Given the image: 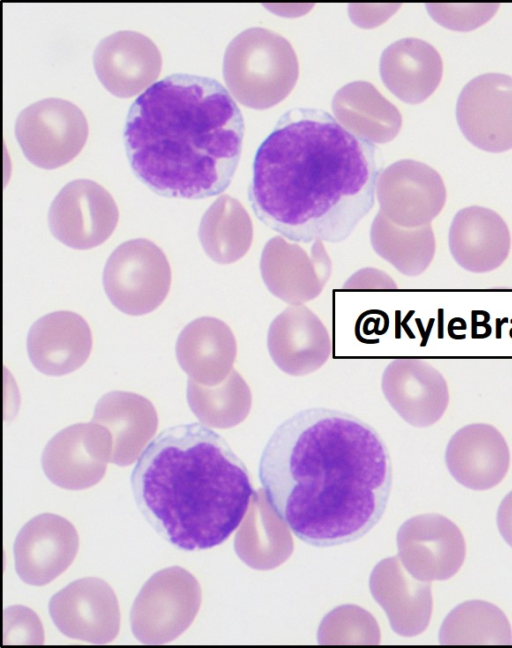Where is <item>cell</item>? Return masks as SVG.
Instances as JSON below:
<instances>
[{
  "mask_svg": "<svg viewBox=\"0 0 512 648\" xmlns=\"http://www.w3.org/2000/svg\"><path fill=\"white\" fill-rule=\"evenodd\" d=\"M112 456V437L93 421L70 425L46 444L41 464L47 478L68 490L97 484L105 475Z\"/></svg>",
  "mask_w": 512,
  "mask_h": 648,
  "instance_id": "obj_11",
  "label": "cell"
},
{
  "mask_svg": "<svg viewBox=\"0 0 512 648\" xmlns=\"http://www.w3.org/2000/svg\"><path fill=\"white\" fill-rule=\"evenodd\" d=\"M510 459L504 436L485 423L469 424L457 430L445 451L451 476L462 486L476 491L498 485L509 470Z\"/></svg>",
  "mask_w": 512,
  "mask_h": 648,
  "instance_id": "obj_18",
  "label": "cell"
},
{
  "mask_svg": "<svg viewBox=\"0 0 512 648\" xmlns=\"http://www.w3.org/2000/svg\"><path fill=\"white\" fill-rule=\"evenodd\" d=\"M375 252L400 273L421 275L433 261L436 241L431 224L405 228L391 222L379 210L370 229Z\"/></svg>",
  "mask_w": 512,
  "mask_h": 648,
  "instance_id": "obj_28",
  "label": "cell"
},
{
  "mask_svg": "<svg viewBox=\"0 0 512 648\" xmlns=\"http://www.w3.org/2000/svg\"><path fill=\"white\" fill-rule=\"evenodd\" d=\"M235 356L232 331L213 317H201L187 324L176 342L180 367L189 379L205 386H213L225 378Z\"/></svg>",
  "mask_w": 512,
  "mask_h": 648,
  "instance_id": "obj_25",
  "label": "cell"
},
{
  "mask_svg": "<svg viewBox=\"0 0 512 648\" xmlns=\"http://www.w3.org/2000/svg\"><path fill=\"white\" fill-rule=\"evenodd\" d=\"M92 421L111 434L112 463L125 467L139 458L155 435L158 415L144 396L126 391L103 395L95 405Z\"/></svg>",
  "mask_w": 512,
  "mask_h": 648,
  "instance_id": "obj_23",
  "label": "cell"
},
{
  "mask_svg": "<svg viewBox=\"0 0 512 648\" xmlns=\"http://www.w3.org/2000/svg\"><path fill=\"white\" fill-rule=\"evenodd\" d=\"M299 75L291 43L263 27L248 28L228 44L223 59L227 88L240 104L264 110L283 101Z\"/></svg>",
  "mask_w": 512,
  "mask_h": 648,
  "instance_id": "obj_5",
  "label": "cell"
},
{
  "mask_svg": "<svg viewBox=\"0 0 512 648\" xmlns=\"http://www.w3.org/2000/svg\"><path fill=\"white\" fill-rule=\"evenodd\" d=\"M267 345L274 362L294 375L314 371L331 353L325 326L310 309L301 305L288 307L273 320Z\"/></svg>",
  "mask_w": 512,
  "mask_h": 648,
  "instance_id": "obj_22",
  "label": "cell"
},
{
  "mask_svg": "<svg viewBox=\"0 0 512 648\" xmlns=\"http://www.w3.org/2000/svg\"><path fill=\"white\" fill-rule=\"evenodd\" d=\"M244 131L242 112L220 82L176 73L132 103L123 139L131 169L147 187L166 197L203 199L230 185Z\"/></svg>",
  "mask_w": 512,
  "mask_h": 648,
  "instance_id": "obj_3",
  "label": "cell"
},
{
  "mask_svg": "<svg viewBox=\"0 0 512 648\" xmlns=\"http://www.w3.org/2000/svg\"><path fill=\"white\" fill-rule=\"evenodd\" d=\"M379 174L373 143L325 110L295 107L259 145L248 200L290 241L337 243L372 209Z\"/></svg>",
  "mask_w": 512,
  "mask_h": 648,
  "instance_id": "obj_2",
  "label": "cell"
},
{
  "mask_svg": "<svg viewBox=\"0 0 512 648\" xmlns=\"http://www.w3.org/2000/svg\"><path fill=\"white\" fill-rule=\"evenodd\" d=\"M92 350V333L79 314L57 311L39 318L29 329L27 352L43 374L62 376L81 367Z\"/></svg>",
  "mask_w": 512,
  "mask_h": 648,
  "instance_id": "obj_21",
  "label": "cell"
},
{
  "mask_svg": "<svg viewBox=\"0 0 512 648\" xmlns=\"http://www.w3.org/2000/svg\"><path fill=\"white\" fill-rule=\"evenodd\" d=\"M171 269L164 252L144 238L119 245L103 271L104 290L121 312L140 316L152 312L166 298Z\"/></svg>",
  "mask_w": 512,
  "mask_h": 648,
  "instance_id": "obj_7",
  "label": "cell"
},
{
  "mask_svg": "<svg viewBox=\"0 0 512 648\" xmlns=\"http://www.w3.org/2000/svg\"><path fill=\"white\" fill-rule=\"evenodd\" d=\"M376 193L380 211L394 224L417 228L442 211L447 191L440 174L425 163L403 159L380 172Z\"/></svg>",
  "mask_w": 512,
  "mask_h": 648,
  "instance_id": "obj_10",
  "label": "cell"
},
{
  "mask_svg": "<svg viewBox=\"0 0 512 648\" xmlns=\"http://www.w3.org/2000/svg\"><path fill=\"white\" fill-rule=\"evenodd\" d=\"M50 616L65 636L93 644L113 641L120 629V610L104 580L86 577L71 582L49 602Z\"/></svg>",
  "mask_w": 512,
  "mask_h": 648,
  "instance_id": "obj_13",
  "label": "cell"
},
{
  "mask_svg": "<svg viewBox=\"0 0 512 648\" xmlns=\"http://www.w3.org/2000/svg\"><path fill=\"white\" fill-rule=\"evenodd\" d=\"M267 501L303 542L329 547L367 534L382 518L392 463L380 434L349 413L317 407L283 421L259 461Z\"/></svg>",
  "mask_w": 512,
  "mask_h": 648,
  "instance_id": "obj_1",
  "label": "cell"
},
{
  "mask_svg": "<svg viewBox=\"0 0 512 648\" xmlns=\"http://www.w3.org/2000/svg\"><path fill=\"white\" fill-rule=\"evenodd\" d=\"M93 65L98 79L111 94L127 98L158 78L162 57L149 37L123 30L100 40L93 53Z\"/></svg>",
  "mask_w": 512,
  "mask_h": 648,
  "instance_id": "obj_17",
  "label": "cell"
},
{
  "mask_svg": "<svg viewBox=\"0 0 512 648\" xmlns=\"http://www.w3.org/2000/svg\"><path fill=\"white\" fill-rule=\"evenodd\" d=\"M332 110L346 129L373 144L391 141L402 125L397 107L366 81L340 88L332 99Z\"/></svg>",
  "mask_w": 512,
  "mask_h": 648,
  "instance_id": "obj_26",
  "label": "cell"
},
{
  "mask_svg": "<svg viewBox=\"0 0 512 648\" xmlns=\"http://www.w3.org/2000/svg\"><path fill=\"white\" fill-rule=\"evenodd\" d=\"M385 395L395 410L416 427L435 424L449 404L444 376L421 359L394 360L385 370Z\"/></svg>",
  "mask_w": 512,
  "mask_h": 648,
  "instance_id": "obj_20",
  "label": "cell"
},
{
  "mask_svg": "<svg viewBox=\"0 0 512 648\" xmlns=\"http://www.w3.org/2000/svg\"><path fill=\"white\" fill-rule=\"evenodd\" d=\"M201 604L196 578L179 566L153 574L136 596L131 630L144 644H165L180 636L193 622Z\"/></svg>",
  "mask_w": 512,
  "mask_h": 648,
  "instance_id": "obj_6",
  "label": "cell"
},
{
  "mask_svg": "<svg viewBox=\"0 0 512 648\" xmlns=\"http://www.w3.org/2000/svg\"><path fill=\"white\" fill-rule=\"evenodd\" d=\"M130 480L147 522L188 551L223 543L257 500L245 464L221 435L200 423L160 432L139 456Z\"/></svg>",
  "mask_w": 512,
  "mask_h": 648,
  "instance_id": "obj_4",
  "label": "cell"
},
{
  "mask_svg": "<svg viewBox=\"0 0 512 648\" xmlns=\"http://www.w3.org/2000/svg\"><path fill=\"white\" fill-rule=\"evenodd\" d=\"M348 289H395L396 283L385 272L367 267L354 273L344 284Z\"/></svg>",
  "mask_w": 512,
  "mask_h": 648,
  "instance_id": "obj_33",
  "label": "cell"
},
{
  "mask_svg": "<svg viewBox=\"0 0 512 648\" xmlns=\"http://www.w3.org/2000/svg\"><path fill=\"white\" fill-rule=\"evenodd\" d=\"M439 642L443 645H512V628L496 605L469 600L446 616L440 627Z\"/></svg>",
  "mask_w": 512,
  "mask_h": 648,
  "instance_id": "obj_29",
  "label": "cell"
},
{
  "mask_svg": "<svg viewBox=\"0 0 512 648\" xmlns=\"http://www.w3.org/2000/svg\"><path fill=\"white\" fill-rule=\"evenodd\" d=\"M15 135L32 164L54 169L79 154L87 140L88 124L75 104L60 98H45L19 113Z\"/></svg>",
  "mask_w": 512,
  "mask_h": 648,
  "instance_id": "obj_8",
  "label": "cell"
},
{
  "mask_svg": "<svg viewBox=\"0 0 512 648\" xmlns=\"http://www.w3.org/2000/svg\"><path fill=\"white\" fill-rule=\"evenodd\" d=\"M458 125L475 147L491 153L512 148V78L501 73L475 77L456 104Z\"/></svg>",
  "mask_w": 512,
  "mask_h": 648,
  "instance_id": "obj_12",
  "label": "cell"
},
{
  "mask_svg": "<svg viewBox=\"0 0 512 648\" xmlns=\"http://www.w3.org/2000/svg\"><path fill=\"white\" fill-rule=\"evenodd\" d=\"M379 71L383 83L396 97L409 104H418L438 87L443 64L431 44L408 37L384 49Z\"/></svg>",
  "mask_w": 512,
  "mask_h": 648,
  "instance_id": "obj_24",
  "label": "cell"
},
{
  "mask_svg": "<svg viewBox=\"0 0 512 648\" xmlns=\"http://www.w3.org/2000/svg\"><path fill=\"white\" fill-rule=\"evenodd\" d=\"M430 16L440 25L455 31H470L488 22L499 4H427Z\"/></svg>",
  "mask_w": 512,
  "mask_h": 648,
  "instance_id": "obj_31",
  "label": "cell"
},
{
  "mask_svg": "<svg viewBox=\"0 0 512 648\" xmlns=\"http://www.w3.org/2000/svg\"><path fill=\"white\" fill-rule=\"evenodd\" d=\"M448 246L461 268L482 274L496 270L506 261L512 239L508 225L497 212L474 205L455 214L448 232Z\"/></svg>",
  "mask_w": 512,
  "mask_h": 648,
  "instance_id": "obj_19",
  "label": "cell"
},
{
  "mask_svg": "<svg viewBox=\"0 0 512 648\" xmlns=\"http://www.w3.org/2000/svg\"><path fill=\"white\" fill-rule=\"evenodd\" d=\"M497 521L503 538L512 547V492L503 499Z\"/></svg>",
  "mask_w": 512,
  "mask_h": 648,
  "instance_id": "obj_34",
  "label": "cell"
},
{
  "mask_svg": "<svg viewBox=\"0 0 512 648\" xmlns=\"http://www.w3.org/2000/svg\"><path fill=\"white\" fill-rule=\"evenodd\" d=\"M78 546V533L72 523L56 514H40L28 521L16 537V572L27 584L45 585L70 566Z\"/></svg>",
  "mask_w": 512,
  "mask_h": 648,
  "instance_id": "obj_16",
  "label": "cell"
},
{
  "mask_svg": "<svg viewBox=\"0 0 512 648\" xmlns=\"http://www.w3.org/2000/svg\"><path fill=\"white\" fill-rule=\"evenodd\" d=\"M118 208L111 194L98 183L77 179L56 195L48 212L53 236L78 250L105 242L116 228Z\"/></svg>",
  "mask_w": 512,
  "mask_h": 648,
  "instance_id": "obj_9",
  "label": "cell"
},
{
  "mask_svg": "<svg viewBox=\"0 0 512 648\" xmlns=\"http://www.w3.org/2000/svg\"><path fill=\"white\" fill-rule=\"evenodd\" d=\"M262 279L278 298L300 305L317 297L332 272V262L322 241H314L308 253L284 237L271 238L260 258Z\"/></svg>",
  "mask_w": 512,
  "mask_h": 648,
  "instance_id": "obj_14",
  "label": "cell"
},
{
  "mask_svg": "<svg viewBox=\"0 0 512 648\" xmlns=\"http://www.w3.org/2000/svg\"><path fill=\"white\" fill-rule=\"evenodd\" d=\"M240 378L233 371L224 384L211 388L189 379L187 402L200 422L206 426L226 428L238 420V382Z\"/></svg>",
  "mask_w": 512,
  "mask_h": 648,
  "instance_id": "obj_30",
  "label": "cell"
},
{
  "mask_svg": "<svg viewBox=\"0 0 512 648\" xmlns=\"http://www.w3.org/2000/svg\"><path fill=\"white\" fill-rule=\"evenodd\" d=\"M44 628L37 614L28 607L13 605L3 612V644L41 645Z\"/></svg>",
  "mask_w": 512,
  "mask_h": 648,
  "instance_id": "obj_32",
  "label": "cell"
},
{
  "mask_svg": "<svg viewBox=\"0 0 512 648\" xmlns=\"http://www.w3.org/2000/svg\"><path fill=\"white\" fill-rule=\"evenodd\" d=\"M198 236L209 258L218 264H231L250 249L253 225L242 204L224 194L202 216Z\"/></svg>",
  "mask_w": 512,
  "mask_h": 648,
  "instance_id": "obj_27",
  "label": "cell"
},
{
  "mask_svg": "<svg viewBox=\"0 0 512 648\" xmlns=\"http://www.w3.org/2000/svg\"><path fill=\"white\" fill-rule=\"evenodd\" d=\"M403 561L421 581L447 580L461 568L466 554L460 529L440 514L408 520L399 533Z\"/></svg>",
  "mask_w": 512,
  "mask_h": 648,
  "instance_id": "obj_15",
  "label": "cell"
}]
</instances>
